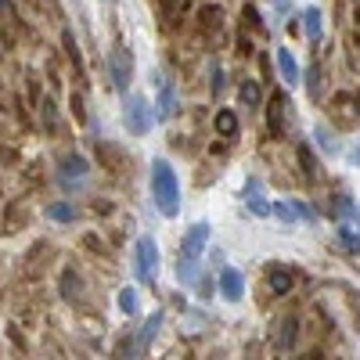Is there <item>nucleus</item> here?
<instances>
[{
    "instance_id": "nucleus-23",
    "label": "nucleus",
    "mask_w": 360,
    "mask_h": 360,
    "mask_svg": "<svg viewBox=\"0 0 360 360\" xmlns=\"http://www.w3.org/2000/svg\"><path fill=\"white\" fill-rule=\"evenodd\" d=\"M119 310H123V314H134V310H137V292L134 288L119 292Z\"/></svg>"
},
{
    "instance_id": "nucleus-32",
    "label": "nucleus",
    "mask_w": 360,
    "mask_h": 360,
    "mask_svg": "<svg viewBox=\"0 0 360 360\" xmlns=\"http://www.w3.org/2000/svg\"><path fill=\"white\" fill-rule=\"evenodd\" d=\"M303 360H321V353H310V357H303Z\"/></svg>"
},
{
    "instance_id": "nucleus-5",
    "label": "nucleus",
    "mask_w": 360,
    "mask_h": 360,
    "mask_svg": "<svg viewBox=\"0 0 360 360\" xmlns=\"http://www.w3.org/2000/svg\"><path fill=\"white\" fill-rule=\"evenodd\" d=\"M108 72H112V83L119 90H127L130 87V76H134V58L127 47H116L112 54H108Z\"/></svg>"
},
{
    "instance_id": "nucleus-14",
    "label": "nucleus",
    "mask_w": 360,
    "mask_h": 360,
    "mask_svg": "<svg viewBox=\"0 0 360 360\" xmlns=\"http://www.w3.org/2000/svg\"><path fill=\"white\" fill-rule=\"evenodd\" d=\"M245 198H248V206H253V213H256V216H267V213H271V206L263 202V187H260L256 180L245 187Z\"/></svg>"
},
{
    "instance_id": "nucleus-1",
    "label": "nucleus",
    "mask_w": 360,
    "mask_h": 360,
    "mask_svg": "<svg viewBox=\"0 0 360 360\" xmlns=\"http://www.w3.org/2000/svg\"><path fill=\"white\" fill-rule=\"evenodd\" d=\"M151 195L155 206H159L162 216H177L180 213V187H177V173L166 159L151 162Z\"/></svg>"
},
{
    "instance_id": "nucleus-20",
    "label": "nucleus",
    "mask_w": 360,
    "mask_h": 360,
    "mask_svg": "<svg viewBox=\"0 0 360 360\" xmlns=\"http://www.w3.org/2000/svg\"><path fill=\"white\" fill-rule=\"evenodd\" d=\"M314 137H317V145H321L328 155H339V140L332 137V130H328V127H317V130H314Z\"/></svg>"
},
{
    "instance_id": "nucleus-17",
    "label": "nucleus",
    "mask_w": 360,
    "mask_h": 360,
    "mask_svg": "<svg viewBox=\"0 0 360 360\" xmlns=\"http://www.w3.org/2000/svg\"><path fill=\"white\" fill-rule=\"evenodd\" d=\"M303 25H306V36H310V40H321V11H317V8H306Z\"/></svg>"
},
{
    "instance_id": "nucleus-8",
    "label": "nucleus",
    "mask_w": 360,
    "mask_h": 360,
    "mask_svg": "<svg viewBox=\"0 0 360 360\" xmlns=\"http://www.w3.org/2000/svg\"><path fill=\"white\" fill-rule=\"evenodd\" d=\"M206 238H209V224H195L191 231H187V238H184V260H198L202 248H206Z\"/></svg>"
},
{
    "instance_id": "nucleus-6",
    "label": "nucleus",
    "mask_w": 360,
    "mask_h": 360,
    "mask_svg": "<svg viewBox=\"0 0 360 360\" xmlns=\"http://www.w3.org/2000/svg\"><path fill=\"white\" fill-rule=\"evenodd\" d=\"M87 159H80V155H65L58 166V184H65V187H80L83 177H87Z\"/></svg>"
},
{
    "instance_id": "nucleus-3",
    "label": "nucleus",
    "mask_w": 360,
    "mask_h": 360,
    "mask_svg": "<svg viewBox=\"0 0 360 360\" xmlns=\"http://www.w3.org/2000/svg\"><path fill=\"white\" fill-rule=\"evenodd\" d=\"M123 119H127V130L130 134H148L151 130V108H148V101L140 98V94H130L127 98V105H123Z\"/></svg>"
},
{
    "instance_id": "nucleus-28",
    "label": "nucleus",
    "mask_w": 360,
    "mask_h": 360,
    "mask_svg": "<svg viewBox=\"0 0 360 360\" xmlns=\"http://www.w3.org/2000/svg\"><path fill=\"white\" fill-rule=\"evenodd\" d=\"M339 238H342V245H346L350 253H357V248H360V242H357V234H353V231H342Z\"/></svg>"
},
{
    "instance_id": "nucleus-13",
    "label": "nucleus",
    "mask_w": 360,
    "mask_h": 360,
    "mask_svg": "<svg viewBox=\"0 0 360 360\" xmlns=\"http://www.w3.org/2000/svg\"><path fill=\"white\" fill-rule=\"evenodd\" d=\"M61 295H65V299H80V295H83V281H80L76 271L61 274Z\"/></svg>"
},
{
    "instance_id": "nucleus-12",
    "label": "nucleus",
    "mask_w": 360,
    "mask_h": 360,
    "mask_svg": "<svg viewBox=\"0 0 360 360\" xmlns=\"http://www.w3.org/2000/svg\"><path fill=\"white\" fill-rule=\"evenodd\" d=\"M267 285H271V292H274V295H285V292L292 288V274H288L285 267H271Z\"/></svg>"
},
{
    "instance_id": "nucleus-2",
    "label": "nucleus",
    "mask_w": 360,
    "mask_h": 360,
    "mask_svg": "<svg viewBox=\"0 0 360 360\" xmlns=\"http://www.w3.org/2000/svg\"><path fill=\"white\" fill-rule=\"evenodd\" d=\"M134 271H137V281H140V285H151L155 274H159V248H155L151 238H137V248H134Z\"/></svg>"
},
{
    "instance_id": "nucleus-10",
    "label": "nucleus",
    "mask_w": 360,
    "mask_h": 360,
    "mask_svg": "<svg viewBox=\"0 0 360 360\" xmlns=\"http://www.w3.org/2000/svg\"><path fill=\"white\" fill-rule=\"evenodd\" d=\"M277 69H281V76H285L288 87L299 83V69H295V58H292L288 47H281V51H277Z\"/></svg>"
},
{
    "instance_id": "nucleus-7",
    "label": "nucleus",
    "mask_w": 360,
    "mask_h": 360,
    "mask_svg": "<svg viewBox=\"0 0 360 360\" xmlns=\"http://www.w3.org/2000/svg\"><path fill=\"white\" fill-rule=\"evenodd\" d=\"M220 295L227 303H238L242 295H245V277L234 271V267H224L220 271Z\"/></svg>"
},
{
    "instance_id": "nucleus-22",
    "label": "nucleus",
    "mask_w": 360,
    "mask_h": 360,
    "mask_svg": "<svg viewBox=\"0 0 360 360\" xmlns=\"http://www.w3.org/2000/svg\"><path fill=\"white\" fill-rule=\"evenodd\" d=\"M162 11L169 14V22H177L180 14L187 11V0H162Z\"/></svg>"
},
{
    "instance_id": "nucleus-11",
    "label": "nucleus",
    "mask_w": 360,
    "mask_h": 360,
    "mask_svg": "<svg viewBox=\"0 0 360 360\" xmlns=\"http://www.w3.org/2000/svg\"><path fill=\"white\" fill-rule=\"evenodd\" d=\"M213 123H216V134H220V137H227V140H231V137H238V116H234L231 108H220Z\"/></svg>"
},
{
    "instance_id": "nucleus-16",
    "label": "nucleus",
    "mask_w": 360,
    "mask_h": 360,
    "mask_svg": "<svg viewBox=\"0 0 360 360\" xmlns=\"http://www.w3.org/2000/svg\"><path fill=\"white\" fill-rule=\"evenodd\" d=\"M47 216H51V220H58V224H72L80 213H76V209L69 206V202H54V206L47 209Z\"/></svg>"
},
{
    "instance_id": "nucleus-25",
    "label": "nucleus",
    "mask_w": 360,
    "mask_h": 360,
    "mask_svg": "<svg viewBox=\"0 0 360 360\" xmlns=\"http://www.w3.org/2000/svg\"><path fill=\"white\" fill-rule=\"evenodd\" d=\"M43 119H47V123H43L47 130H58V108H54V101L43 105Z\"/></svg>"
},
{
    "instance_id": "nucleus-31",
    "label": "nucleus",
    "mask_w": 360,
    "mask_h": 360,
    "mask_svg": "<svg viewBox=\"0 0 360 360\" xmlns=\"http://www.w3.org/2000/svg\"><path fill=\"white\" fill-rule=\"evenodd\" d=\"M0 14H8V0H0Z\"/></svg>"
},
{
    "instance_id": "nucleus-9",
    "label": "nucleus",
    "mask_w": 360,
    "mask_h": 360,
    "mask_svg": "<svg viewBox=\"0 0 360 360\" xmlns=\"http://www.w3.org/2000/svg\"><path fill=\"white\" fill-rule=\"evenodd\" d=\"M292 342H295V317H281L274 328V346L285 353V350H292Z\"/></svg>"
},
{
    "instance_id": "nucleus-4",
    "label": "nucleus",
    "mask_w": 360,
    "mask_h": 360,
    "mask_svg": "<svg viewBox=\"0 0 360 360\" xmlns=\"http://www.w3.org/2000/svg\"><path fill=\"white\" fill-rule=\"evenodd\" d=\"M159 324H162V314H151V317H148V324L140 328V335L127 339V342L119 346V360H140V357H145L148 342L155 339V332H159Z\"/></svg>"
},
{
    "instance_id": "nucleus-27",
    "label": "nucleus",
    "mask_w": 360,
    "mask_h": 360,
    "mask_svg": "<svg viewBox=\"0 0 360 360\" xmlns=\"http://www.w3.org/2000/svg\"><path fill=\"white\" fill-rule=\"evenodd\" d=\"M159 112H162V116L173 112V90H169V87L162 90V98H159Z\"/></svg>"
},
{
    "instance_id": "nucleus-24",
    "label": "nucleus",
    "mask_w": 360,
    "mask_h": 360,
    "mask_svg": "<svg viewBox=\"0 0 360 360\" xmlns=\"http://www.w3.org/2000/svg\"><path fill=\"white\" fill-rule=\"evenodd\" d=\"M299 162H303V169H306L310 177H317V162H314V155H310V145L299 148Z\"/></svg>"
},
{
    "instance_id": "nucleus-26",
    "label": "nucleus",
    "mask_w": 360,
    "mask_h": 360,
    "mask_svg": "<svg viewBox=\"0 0 360 360\" xmlns=\"http://www.w3.org/2000/svg\"><path fill=\"white\" fill-rule=\"evenodd\" d=\"M292 213H295V216H306V220H317L314 206H306V202H292Z\"/></svg>"
},
{
    "instance_id": "nucleus-19",
    "label": "nucleus",
    "mask_w": 360,
    "mask_h": 360,
    "mask_svg": "<svg viewBox=\"0 0 360 360\" xmlns=\"http://www.w3.org/2000/svg\"><path fill=\"white\" fill-rule=\"evenodd\" d=\"M281 112H285V101H281V94H277V98H271V112H267L271 134H281Z\"/></svg>"
},
{
    "instance_id": "nucleus-29",
    "label": "nucleus",
    "mask_w": 360,
    "mask_h": 360,
    "mask_svg": "<svg viewBox=\"0 0 360 360\" xmlns=\"http://www.w3.org/2000/svg\"><path fill=\"white\" fill-rule=\"evenodd\" d=\"M274 213L281 216V220H292V216H295V213H292V206H274Z\"/></svg>"
},
{
    "instance_id": "nucleus-30",
    "label": "nucleus",
    "mask_w": 360,
    "mask_h": 360,
    "mask_svg": "<svg viewBox=\"0 0 360 360\" xmlns=\"http://www.w3.org/2000/svg\"><path fill=\"white\" fill-rule=\"evenodd\" d=\"M353 166H360V145H357V151H353Z\"/></svg>"
},
{
    "instance_id": "nucleus-21",
    "label": "nucleus",
    "mask_w": 360,
    "mask_h": 360,
    "mask_svg": "<svg viewBox=\"0 0 360 360\" xmlns=\"http://www.w3.org/2000/svg\"><path fill=\"white\" fill-rule=\"evenodd\" d=\"M242 105H248V108L260 105V83H253V80L242 83Z\"/></svg>"
},
{
    "instance_id": "nucleus-18",
    "label": "nucleus",
    "mask_w": 360,
    "mask_h": 360,
    "mask_svg": "<svg viewBox=\"0 0 360 360\" xmlns=\"http://www.w3.org/2000/svg\"><path fill=\"white\" fill-rule=\"evenodd\" d=\"M61 47H65V54H69L72 65H76V69H83V54H80V47H76V36L69 33V29L61 33Z\"/></svg>"
},
{
    "instance_id": "nucleus-15",
    "label": "nucleus",
    "mask_w": 360,
    "mask_h": 360,
    "mask_svg": "<svg viewBox=\"0 0 360 360\" xmlns=\"http://www.w3.org/2000/svg\"><path fill=\"white\" fill-rule=\"evenodd\" d=\"M198 25H202V29L224 25V8H216V4H206V8L198 11Z\"/></svg>"
}]
</instances>
